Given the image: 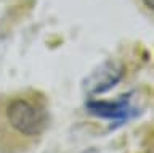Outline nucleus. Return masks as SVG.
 Here are the masks:
<instances>
[{"mask_svg": "<svg viewBox=\"0 0 154 153\" xmlns=\"http://www.w3.org/2000/svg\"><path fill=\"white\" fill-rule=\"evenodd\" d=\"M50 126L45 97L35 90L18 92L0 103V151L21 153L35 145Z\"/></svg>", "mask_w": 154, "mask_h": 153, "instance_id": "1", "label": "nucleus"}, {"mask_svg": "<svg viewBox=\"0 0 154 153\" xmlns=\"http://www.w3.org/2000/svg\"><path fill=\"white\" fill-rule=\"evenodd\" d=\"M85 107L90 114L112 121L114 126H119L140 114V110H137V105L133 103L132 94H125L116 100H88Z\"/></svg>", "mask_w": 154, "mask_h": 153, "instance_id": "2", "label": "nucleus"}]
</instances>
